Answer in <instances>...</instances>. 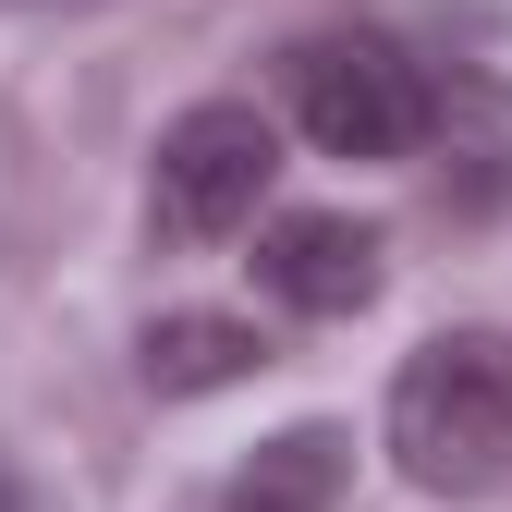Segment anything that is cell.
Returning a JSON list of instances; mask_svg holds the SVG:
<instances>
[{"label":"cell","mask_w":512,"mask_h":512,"mask_svg":"<svg viewBox=\"0 0 512 512\" xmlns=\"http://www.w3.org/2000/svg\"><path fill=\"white\" fill-rule=\"evenodd\" d=\"M342 488H354V427H330V415H305V427H281V439H256V452L232 464L220 512H330Z\"/></svg>","instance_id":"cell-6"},{"label":"cell","mask_w":512,"mask_h":512,"mask_svg":"<svg viewBox=\"0 0 512 512\" xmlns=\"http://www.w3.org/2000/svg\"><path fill=\"white\" fill-rule=\"evenodd\" d=\"M256 366H269L256 317H220V305H171V317H147V342H135V378L159 403H208V391H232V378H256Z\"/></svg>","instance_id":"cell-5"},{"label":"cell","mask_w":512,"mask_h":512,"mask_svg":"<svg viewBox=\"0 0 512 512\" xmlns=\"http://www.w3.org/2000/svg\"><path fill=\"white\" fill-rule=\"evenodd\" d=\"M269 183H281V122L256 110V98H196L183 122H159V159H147V232H159L171 256L232 244V232H256Z\"/></svg>","instance_id":"cell-3"},{"label":"cell","mask_w":512,"mask_h":512,"mask_svg":"<svg viewBox=\"0 0 512 512\" xmlns=\"http://www.w3.org/2000/svg\"><path fill=\"white\" fill-rule=\"evenodd\" d=\"M378 281H391V244L342 208H293V220L256 232V293L281 317H366Z\"/></svg>","instance_id":"cell-4"},{"label":"cell","mask_w":512,"mask_h":512,"mask_svg":"<svg viewBox=\"0 0 512 512\" xmlns=\"http://www.w3.org/2000/svg\"><path fill=\"white\" fill-rule=\"evenodd\" d=\"M0 512H37V488H25V476H13V464H0Z\"/></svg>","instance_id":"cell-7"},{"label":"cell","mask_w":512,"mask_h":512,"mask_svg":"<svg viewBox=\"0 0 512 512\" xmlns=\"http://www.w3.org/2000/svg\"><path fill=\"white\" fill-rule=\"evenodd\" d=\"M281 98H293V135L317 159H415L427 122H439V86L403 37L378 25H330V37H293L281 61Z\"/></svg>","instance_id":"cell-2"},{"label":"cell","mask_w":512,"mask_h":512,"mask_svg":"<svg viewBox=\"0 0 512 512\" xmlns=\"http://www.w3.org/2000/svg\"><path fill=\"white\" fill-rule=\"evenodd\" d=\"M391 464L427 500H488L512 488V330H439L391 366Z\"/></svg>","instance_id":"cell-1"}]
</instances>
